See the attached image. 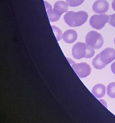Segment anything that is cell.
Here are the masks:
<instances>
[{
  "mask_svg": "<svg viewBox=\"0 0 115 123\" xmlns=\"http://www.w3.org/2000/svg\"><path fill=\"white\" fill-rule=\"evenodd\" d=\"M114 42H115V39H114Z\"/></svg>",
  "mask_w": 115,
  "mask_h": 123,
  "instance_id": "obj_18",
  "label": "cell"
},
{
  "mask_svg": "<svg viewBox=\"0 0 115 123\" xmlns=\"http://www.w3.org/2000/svg\"><path fill=\"white\" fill-rule=\"evenodd\" d=\"M68 5L71 7H77L83 2L84 0H66Z\"/></svg>",
  "mask_w": 115,
  "mask_h": 123,
  "instance_id": "obj_14",
  "label": "cell"
},
{
  "mask_svg": "<svg viewBox=\"0 0 115 123\" xmlns=\"http://www.w3.org/2000/svg\"><path fill=\"white\" fill-rule=\"evenodd\" d=\"M52 30L53 31L55 36H56L57 40L58 41L61 40V38H62V32H61V30L55 26H52Z\"/></svg>",
  "mask_w": 115,
  "mask_h": 123,
  "instance_id": "obj_13",
  "label": "cell"
},
{
  "mask_svg": "<svg viewBox=\"0 0 115 123\" xmlns=\"http://www.w3.org/2000/svg\"><path fill=\"white\" fill-rule=\"evenodd\" d=\"M109 4L105 0H97L93 3L92 9L96 13H104L109 10Z\"/></svg>",
  "mask_w": 115,
  "mask_h": 123,
  "instance_id": "obj_7",
  "label": "cell"
},
{
  "mask_svg": "<svg viewBox=\"0 0 115 123\" xmlns=\"http://www.w3.org/2000/svg\"><path fill=\"white\" fill-rule=\"evenodd\" d=\"M109 20V16L105 14H95L92 16L89 20V24L92 28L97 30L103 28Z\"/></svg>",
  "mask_w": 115,
  "mask_h": 123,
  "instance_id": "obj_6",
  "label": "cell"
},
{
  "mask_svg": "<svg viewBox=\"0 0 115 123\" xmlns=\"http://www.w3.org/2000/svg\"><path fill=\"white\" fill-rule=\"evenodd\" d=\"M111 7H112V8L113 9V10L115 11V0H113V1Z\"/></svg>",
  "mask_w": 115,
  "mask_h": 123,
  "instance_id": "obj_17",
  "label": "cell"
},
{
  "mask_svg": "<svg viewBox=\"0 0 115 123\" xmlns=\"http://www.w3.org/2000/svg\"><path fill=\"white\" fill-rule=\"evenodd\" d=\"M111 71H112L113 73L114 74H115V62H114L113 63L111 64Z\"/></svg>",
  "mask_w": 115,
  "mask_h": 123,
  "instance_id": "obj_16",
  "label": "cell"
},
{
  "mask_svg": "<svg viewBox=\"0 0 115 123\" xmlns=\"http://www.w3.org/2000/svg\"><path fill=\"white\" fill-rule=\"evenodd\" d=\"M68 4L64 1H59L55 2L54 5L53 10L57 13L58 15L61 16L62 13H65L68 10Z\"/></svg>",
  "mask_w": 115,
  "mask_h": 123,
  "instance_id": "obj_9",
  "label": "cell"
},
{
  "mask_svg": "<svg viewBox=\"0 0 115 123\" xmlns=\"http://www.w3.org/2000/svg\"><path fill=\"white\" fill-rule=\"evenodd\" d=\"M114 60H115V49L108 48L97 55L92 61V64L95 68L100 70Z\"/></svg>",
  "mask_w": 115,
  "mask_h": 123,
  "instance_id": "obj_1",
  "label": "cell"
},
{
  "mask_svg": "<svg viewBox=\"0 0 115 123\" xmlns=\"http://www.w3.org/2000/svg\"><path fill=\"white\" fill-rule=\"evenodd\" d=\"M107 94L111 98H115V82H111L108 85Z\"/></svg>",
  "mask_w": 115,
  "mask_h": 123,
  "instance_id": "obj_12",
  "label": "cell"
},
{
  "mask_svg": "<svg viewBox=\"0 0 115 123\" xmlns=\"http://www.w3.org/2000/svg\"><path fill=\"white\" fill-rule=\"evenodd\" d=\"M95 51L93 48L89 46L86 43L79 42L73 46L72 50V55L74 58L77 60L85 58H90L94 55Z\"/></svg>",
  "mask_w": 115,
  "mask_h": 123,
  "instance_id": "obj_3",
  "label": "cell"
},
{
  "mask_svg": "<svg viewBox=\"0 0 115 123\" xmlns=\"http://www.w3.org/2000/svg\"><path fill=\"white\" fill-rule=\"evenodd\" d=\"M88 15L84 11L78 12H68L65 14L63 19L66 24L72 27H77L83 25L87 20Z\"/></svg>",
  "mask_w": 115,
  "mask_h": 123,
  "instance_id": "obj_2",
  "label": "cell"
},
{
  "mask_svg": "<svg viewBox=\"0 0 115 123\" xmlns=\"http://www.w3.org/2000/svg\"><path fill=\"white\" fill-rule=\"evenodd\" d=\"M108 22H109V24H110L111 26L115 28V14L109 16Z\"/></svg>",
  "mask_w": 115,
  "mask_h": 123,
  "instance_id": "obj_15",
  "label": "cell"
},
{
  "mask_svg": "<svg viewBox=\"0 0 115 123\" xmlns=\"http://www.w3.org/2000/svg\"><path fill=\"white\" fill-rule=\"evenodd\" d=\"M44 4H45L46 8L47 13L49 20L50 22H56L58 20L61 16L58 15L57 13H56V12L53 10V9H52V6L49 3H47L46 1H44Z\"/></svg>",
  "mask_w": 115,
  "mask_h": 123,
  "instance_id": "obj_10",
  "label": "cell"
},
{
  "mask_svg": "<svg viewBox=\"0 0 115 123\" xmlns=\"http://www.w3.org/2000/svg\"><path fill=\"white\" fill-rule=\"evenodd\" d=\"M86 43L94 49H99L103 45L104 40L101 35L96 31H90L86 35Z\"/></svg>",
  "mask_w": 115,
  "mask_h": 123,
  "instance_id": "obj_4",
  "label": "cell"
},
{
  "mask_svg": "<svg viewBox=\"0 0 115 123\" xmlns=\"http://www.w3.org/2000/svg\"><path fill=\"white\" fill-rule=\"evenodd\" d=\"M68 60L69 61L72 68L79 78H84L89 75L91 72V68L89 65L85 62L76 64L74 63L73 61H71L69 59H68Z\"/></svg>",
  "mask_w": 115,
  "mask_h": 123,
  "instance_id": "obj_5",
  "label": "cell"
},
{
  "mask_svg": "<svg viewBox=\"0 0 115 123\" xmlns=\"http://www.w3.org/2000/svg\"><path fill=\"white\" fill-rule=\"evenodd\" d=\"M77 38V33L73 30L66 31L62 35V39L67 43H73Z\"/></svg>",
  "mask_w": 115,
  "mask_h": 123,
  "instance_id": "obj_8",
  "label": "cell"
},
{
  "mask_svg": "<svg viewBox=\"0 0 115 123\" xmlns=\"http://www.w3.org/2000/svg\"><path fill=\"white\" fill-rule=\"evenodd\" d=\"M93 96L97 98H99L103 97L105 93V87L103 84H97L95 85L92 91Z\"/></svg>",
  "mask_w": 115,
  "mask_h": 123,
  "instance_id": "obj_11",
  "label": "cell"
}]
</instances>
